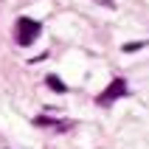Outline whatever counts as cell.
Masks as SVG:
<instances>
[{
	"label": "cell",
	"instance_id": "277c9868",
	"mask_svg": "<svg viewBox=\"0 0 149 149\" xmlns=\"http://www.w3.org/2000/svg\"><path fill=\"white\" fill-rule=\"evenodd\" d=\"M143 45H146V42H127V45H124V51H127V54H132V51H141Z\"/></svg>",
	"mask_w": 149,
	"mask_h": 149
},
{
	"label": "cell",
	"instance_id": "6da1fadb",
	"mask_svg": "<svg viewBox=\"0 0 149 149\" xmlns=\"http://www.w3.org/2000/svg\"><path fill=\"white\" fill-rule=\"evenodd\" d=\"M40 28L42 25L37 23V20L20 17V20H17V42H20V45H31V42L40 37Z\"/></svg>",
	"mask_w": 149,
	"mask_h": 149
},
{
	"label": "cell",
	"instance_id": "5b68a950",
	"mask_svg": "<svg viewBox=\"0 0 149 149\" xmlns=\"http://www.w3.org/2000/svg\"><path fill=\"white\" fill-rule=\"evenodd\" d=\"M101 3H104V6H113V0H101Z\"/></svg>",
	"mask_w": 149,
	"mask_h": 149
},
{
	"label": "cell",
	"instance_id": "7a4b0ae2",
	"mask_svg": "<svg viewBox=\"0 0 149 149\" xmlns=\"http://www.w3.org/2000/svg\"><path fill=\"white\" fill-rule=\"evenodd\" d=\"M124 96H127V82H124V79H116V82L110 84L107 90L101 93V99H99V101H101V104H110V101L124 99Z\"/></svg>",
	"mask_w": 149,
	"mask_h": 149
},
{
	"label": "cell",
	"instance_id": "3957f363",
	"mask_svg": "<svg viewBox=\"0 0 149 149\" xmlns=\"http://www.w3.org/2000/svg\"><path fill=\"white\" fill-rule=\"evenodd\" d=\"M48 87H54V90H56V93H65V90H68V87H65V84H62V82H59V79H56V76H54V73H48Z\"/></svg>",
	"mask_w": 149,
	"mask_h": 149
}]
</instances>
